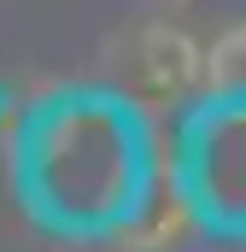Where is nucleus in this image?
Instances as JSON below:
<instances>
[{
    "label": "nucleus",
    "mask_w": 246,
    "mask_h": 252,
    "mask_svg": "<svg viewBox=\"0 0 246 252\" xmlns=\"http://www.w3.org/2000/svg\"><path fill=\"white\" fill-rule=\"evenodd\" d=\"M18 199L64 241H118L164 188L153 118L123 88H59L12 141Z\"/></svg>",
    "instance_id": "1"
},
{
    "label": "nucleus",
    "mask_w": 246,
    "mask_h": 252,
    "mask_svg": "<svg viewBox=\"0 0 246 252\" xmlns=\"http://www.w3.org/2000/svg\"><path fill=\"white\" fill-rule=\"evenodd\" d=\"M170 176L182 182L205 229L246 235V118L217 106H187V129L176 141Z\"/></svg>",
    "instance_id": "2"
},
{
    "label": "nucleus",
    "mask_w": 246,
    "mask_h": 252,
    "mask_svg": "<svg viewBox=\"0 0 246 252\" xmlns=\"http://www.w3.org/2000/svg\"><path fill=\"white\" fill-rule=\"evenodd\" d=\"M123 94H135L147 112L153 106H199V94H205V47L176 24H141L129 35V82H123Z\"/></svg>",
    "instance_id": "3"
},
{
    "label": "nucleus",
    "mask_w": 246,
    "mask_h": 252,
    "mask_svg": "<svg viewBox=\"0 0 246 252\" xmlns=\"http://www.w3.org/2000/svg\"><path fill=\"white\" fill-rule=\"evenodd\" d=\"M199 106L246 118V18L229 24L217 41H205V94H199Z\"/></svg>",
    "instance_id": "4"
}]
</instances>
